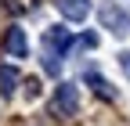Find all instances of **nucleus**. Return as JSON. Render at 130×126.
<instances>
[{"mask_svg": "<svg viewBox=\"0 0 130 126\" xmlns=\"http://www.w3.org/2000/svg\"><path fill=\"white\" fill-rule=\"evenodd\" d=\"M98 18H101V25L108 29V33H116V36H126L130 33V11L123 4H116V0L98 4Z\"/></svg>", "mask_w": 130, "mask_h": 126, "instance_id": "1", "label": "nucleus"}, {"mask_svg": "<svg viewBox=\"0 0 130 126\" xmlns=\"http://www.w3.org/2000/svg\"><path fill=\"white\" fill-rule=\"evenodd\" d=\"M51 112H54V115H65V119L79 112V90H76V83H58V87H54Z\"/></svg>", "mask_w": 130, "mask_h": 126, "instance_id": "2", "label": "nucleus"}, {"mask_svg": "<svg viewBox=\"0 0 130 126\" xmlns=\"http://www.w3.org/2000/svg\"><path fill=\"white\" fill-rule=\"evenodd\" d=\"M72 51V33L65 25H51L43 33V54H54V58H65Z\"/></svg>", "mask_w": 130, "mask_h": 126, "instance_id": "3", "label": "nucleus"}, {"mask_svg": "<svg viewBox=\"0 0 130 126\" xmlns=\"http://www.w3.org/2000/svg\"><path fill=\"white\" fill-rule=\"evenodd\" d=\"M4 51L11 58H25L29 54V40H25V33H22L18 25H11L7 33H4Z\"/></svg>", "mask_w": 130, "mask_h": 126, "instance_id": "4", "label": "nucleus"}, {"mask_svg": "<svg viewBox=\"0 0 130 126\" xmlns=\"http://www.w3.org/2000/svg\"><path fill=\"white\" fill-rule=\"evenodd\" d=\"M54 4L61 11V18H69V22H83L90 14V0H54Z\"/></svg>", "mask_w": 130, "mask_h": 126, "instance_id": "5", "label": "nucleus"}, {"mask_svg": "<svg viewBox=\"0 0 130 126\" xmlns=\"http://www.w3.org/2000/svg\"><path fill=\"white\" fill-rule=\"evenodd\" d=\"M18 83H22L18 69H14V65H0V94H4V97H14Z\"/></svg>", "mask_w": 130, "mask_h": 126, "instance_id": "6", "label": "nucleus"}, {"mask_svg": "<svg viewBox=\"0 0 130 126\" xmlns=\"http://www.w3.org/2000/svg\"><path fill=\"white\" fill-rule=\"evenodd\" d=\"M87 87L98 94V97H105V101H112V97H116V90H112V87H108V83H105L98 72H87Z\"/></svg>", "mask_w": 130, "mask_h": 126, "instance_id": "7", "label": "nucleus"}, {"mask_svg": "<svg viewBox=\"0 0 130 126\" xmlns=\"http://www.w3.org/2000/svg\"><path fill=\"white\" fill-rule=\"evenodd\" d=\"M43 69L51 72V76H58V69H61V58H54V54H43Z\"/></svg>", "mask_w": 130, "mask_h": 126, "instance_id": "8", "label": "nucleus"}, {"mask_svg": "<svg viewBox=\"0 0 130 126\" xmlns=\"http://www.w3.org/2000/svg\"><path fill=\"white\" fill-rule=\"evenodd\" d=\"M25 97H29V101L40 97V79H25Z\"/></svg>", "mask_w": 130, "mask_h": 126, "instance_id": "9", "label": "nucleus"}, {"mask_svg": "<svg viewBox=\"0 0 130 126\" xmlns=\"http://www.w3.org/2000/svg\"><path fill=\"white\" fill-rule=\"evenodd\" d=\"M79 47L94 51V47H98V33H83V36H79Z\"/></svg>", "mask_w": 130, "mask_h": 126, "instance_id": "10", "label": "nucleus"}, {"mask_svg": "<svg viewBox=\"0 0 130 126\" xmlns=\"http://www.w3.org/2000/svg\"><path fill=\"white\" fill-rule=\"evenodd\" d=\"M119 69H123V76H130V51L119 54Z\"/></svg>", "mask_w": 130, "mask_h": 126, "instance_id": "11", "label": "nucleus"}]
</instances>
